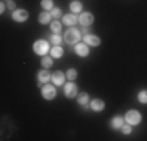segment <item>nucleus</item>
Here are the masks:
<instances>
[{"instance_id": "obj_1", "label": "nucleus", "mask_w": 147, "mask_h": 141, "mask_svg": "<svg viewBox=\"0 0 147 141\" xmlns=\"http://www.w3.org/2000/svg\"><path fill=\"white\" fill-rule=\"evenodd\" d=\"M80 39V31L75 30V28H69V30H66L64 33V41L67 42V44H77Z\"/></svg>"}, {"instance_id": "obj_2", "label": "nucleus", "mask_w": 147, "mask_h": 141, "mask_svg": "<svg viewBox=\"0 0 147 141\" xmlns=\"http://www.w3.org/2000/svg\"><path fill=\"white\" fill-rule=\"evenodd\" d=\"M33 50L36 52L38 55H45L47 54V50H49V42L47 41H36L33 44Z\"/></svg>"}, {"instance_id": "obj_3", "label": "nucleus", "mask_w": 147, "mask_h": 141, "mask_svg": "<svg viewBox=\"0 0 147 141\" xmlns=\"http://www.w3.org/2000/svg\"><path fill=\"white\" fill-rule=\"evenodd\" d=\"M127 122L130 125H136V124H139L141 122V115H139V111H136V110H131V111H128L127 113Z\"/></svg>"}, {"instance_id": "obj_4", "label": "nucleus", "mask_w": 147, "mask_h": 141, "mask_svg": "<svg viewBox=\"0 0 147 141\" xmlns=\"http://www.w3.org/2000/svg\"><path fill=\"white\" fill-rule=\"evenodd\" d=\"M78 20H80V24H82L83 27H89L91 24L94 22V16L91 13H82L80 17H78Z\"/></svg>"}, {"instance_id": "obj_5", "label": "nucleus", "mask_w": 147, "mask_h": 141, "mask_svg": "<svg viewBox=\"0 0 147 141\" xmlns=\"http://www.w3.org/2000/svg\"><path fill=\"white\" fill-rule=\"evenodd\" d=\"M13 19H14L16 22H24V20L28 19V13H27L25 9H16V11L13 13Z\"/></svg>"}, {"instance_id": "obj_6", "label": "nucleus", "mask_w": 147, "mask_h": 141, "mask_svg": "<svg viewBox=\"0 0 147 141\" xmlns=\"http://www.w3.org/2000/svg\"><path fill=\"white\" fill-rule=\"evenodd\" d=\"M42 96L47 99V100L53 99L55 96H57V93H55V88H53V86H50V85H45V86L42 88Z\"/></svg>"}, {"instance_id": "obj_7", "label": "nucleus", "mask_w": 147, "mask_h": 141, "mask_svg": "<svg viewBox=\"0 0 147 141\" xmlns=\"http://www.w3.org/2000/svg\"><path fill=\"white\" fill-rule=\"evenodd\" d=\"M75 52H77V55H80V56H86L89 54L88 44H85V42H78V44L75 45Z\"/></svg>"}, {"instance_id": "obj_8", "label": "nucleus", "mask_w": 147, "mask_h": 141, "mask_svg": "<svg viewBox=\"0 0 147 141\" xmlns=\"http://www.w3.org/2000/svg\"><path fill=\"white\" fill-rule=\"evenodd\" d=\"M64 94L67 97H75L77 96V86L74 83H67L64 86Z\"/></svg>"}, {"instance_id": "obj_9", "label": "nucleus", "mask_w": 147, "mask_h": 141, "mask_svg": "<svg viewBox=\"0 0 147 141\" xmlns=\"http://www.w3.org/2000/svg\"><path fill=\"white\" fill-rule=\"evenodd\" d=\"M85 42L88 45H94V47H96V45L100 44V39L97 36H94V35H86V36H85Z\"/></svg>"}, {"instance_id": "obj_10", "label": "nucleus", "mask_w": 147, "mask_h": 141, "mask_svg": "<svg viewBox=\"0 0 147 141\" xmlns=\"http://www.w3.org/2000/svg\"><path fill=\"white\" fill-rule=\"evenodd\" d=\"M64 77H66L64 74L58 70V72H55L53 75H52V80H53L55 85H63V83H64Z\"/></svg>"}, {"instance_id": "obj_11", "label": "nucleus", "mask_w": 147, "mask_h": 141, "mask_svg": "<svg viewBox=\"0 0 147 141\" xmlns=\"http://www.w3.org/2000/svg\"><path fill=\"white\" fill-rule=\"evenodd\" d=\"M91 108H92L94 111H102L103 108H105L103 100H100V99H96V100H92V104H91Z\"/></svg>"}, {"instance_id": "obj_12", "label": "nucleus", "mask_w": 147, "mask_h": 141, "mask_svg": "<svg viewBox=\"0 0 147 141\" xmlns=\"http://www.w3.org/2000/svg\"><path fill=\"white\" fill-rule=\"evenodd\" d=\"M77 20H78V19H77L74 14H66V16L63 17V22H64V25H75Z\"/></svg>"}, {"instance_id": "obj_13", "label": "nucleus", "mask_w": 147, "mask_h": 141, "mask_svg": "<svg viewBox=\"0 0 147 141\" xmlns=\"http://www.w3.org/2000/svg\"><path fill=\"white\" fill-rule=\"evenodd\" d=\"M111 125H113V129H122L124 119H122L121 116H116V118H113V121H111Z\"/></svg>"}, {"instance_id": "obj_14", "label": "nucleus", "mask_w": 147, "mask_h": 141, "mask_svg": "<svg viewBox=\"0 0 147 141\" xmlns=\"http://www.w3.org/2000/svg\"><path fill=\"white\" fill-rule=\"evenodd\" d=\"M50 74L47 72V70H39V74H38V80H39V82H49V79H50Z\"/></svg>"}, {"instance_id": "obj_15", "label": "nucleus", "mask_w": 147, "mask_h": 141, "mask_svg": "<svg viewBox=\"0 0 147 141\" xmlns=\"http://www.w3.org/2000/svg\"><path fill=\"white\" fill-rule=\"evenodd\" d=\"M82 8H83V6H82V3H80V2H72L71 3V11L72 13H80V11H82Z\"/></svg>"}, {"instance_id": "obj_16", "label": "nucleus", "mask_w": 147, "mask_h": 141, "mask_svg": "<svg viewBox=\"0 0 147 141\" xmlns=\"http://www.w3.org/2000/svg\"><path fill=\"white\" fill-rule=\"evenodd\" d=\"M50 16L52 14H49V13H41L39 14V22L41 24H49L50 22Z\"/></svg>"}, {"instance_id": "obj_17", "label": "nucleus", "mask_w": 147, "mask_h": 141, "mask_svg": "<svg viewBox=\"0 0 147 141\" xmlns=\"http://www.w3.org/2000/svg\"><path fill=\"white\" fill-rule=\"evenodd\" d=\"M50 52H52V56H55V58H59V56L63 55V49L59 47V45H55Z\"/></svg>"}, {"instance_id": "obj_18", "label": "nucleus", "mask_w": 147, "mask_h": 141, "mask_svg": "<svg viewBox=\"0 0 147 141\" xmlns=\"http://www.w3.org/2000/svg\"><path fill=\"white\" fill-rule=\"evenodd\" d=\"M41 5H42V8L44 9H53V2H52V0H42V3H41Z\"/></svg>"}, {"instance_id": "obj_19", "label": "nucleus", "mask_w": 147, "mask_h": 141, "mask_svg": "<svg viewBox=\"0 0 147 141\" xmlns=\"http://www.w3.org/2000/svg\"><path fill=\"white\" fill-rule=\"evenodd\" d=\"M86 102H88V94L86 93L78 94V104L80 105H86Z\"/></svg>"}, {"instance_id": "obj_20", "label": "nucleus", "mask_w": 147, "mask_h": 141, "mask_svg": "<svg viewBox=\"0 0 147 141\" xmlns=\"http://www.w3.org/2000/svg\"><path fill=\"white\" fill-rule=\"evenodd\" d=\"M50 28H52V31H53V33H59V30H61V25H59L58 20H55V22H52Z\"/></svg>"}, {"instance_id": "obj_21", "label": "nucleus", "mask_w": 147, "mask_h": 141, "mask_svg": "<svg viewBox=\"0 0 147 141\" xmlns=\"http://www.w3.org/2000/svg\"><path fill=\"white\" fill-rule=\"evenodd\" d=\"M138 100L142 102V104H147V91H141L138 94Z\"/></svg>"}, {"instance_id": "obj_22", "label": "nucleus", "mask_w": 147, "mask_h": 141, "mask_svg": "<svg viewBox=\"0 0 147 141\" xmlns=\"http://www.w3.org/2000/svg\"><path fill=\"white\" fill-rule=\"evenodd\" d=\"M42 66H44V68H50V66H52V58L44 56V58H42Z\"/></svg>"}, {"instance_id": "obj_23", "label": "nucleus", "mask_w": 147, "mask_h": 141, "mask_svg": "<svg viewBox=\"0 0 147 141\" xmlns=\"http://www.w3.org/2000/svg\"><path fill=\"white\" fill-rule=\"evenodd\" d=\"M66 77H67V79H71V80H74L77 77V70L75 69H69L67 74H66Z\"/></svg>"}, {"instance_id": "obj_24", "label": "nucleus", "mask_w": 147, "mask_h": 141, "mask_svg": "<svg viewBox=\"0 0 147 141\" xmlns=\"http://www.w3.org/2000/svg\"><path fill=\"white\" fill-rule=\"evenodd\" d=\"M52 16H53V17H59V16H61V9H59V8H53V9H52Z\"/></svg>"}, {"instance_id": "obj_25", "label": "nucleus", "mask_w": 147, "mask_h": 141, "mask_svg": "<svg viewBox=\"0 0 147 141\" xmlns=\"http://www.w3.org/2000/svg\"><path fill=\"white\" fill-rule=\"evenodd\" d=\"M59 41H61V38L58 36V35H55V36H52V42H53V44H59Z\"/></svg>"}, {"instance_id": "obj_26", "label": "nucleus", "mask_w": 147, "mask_h": 141, "mask_svg": "<svg viewBox=\"0 0 147 141\" xmlns=\"http://www.w3.org/2000/svg\"><path fill=\"white\" fill-rule=\"evenodd\" d=\"M122 132L127 133V135H128V133L131 132V127H130V125H122Z\"/></svg>"}, {"instance_id": "obj_27", "label": "nucleus", "mask_w": 147, "mask_h": 141, "mask_svg": "<svg viewBox=\"0 0 147 141\" xmlns=\"http://www.w3.org/2000/svg\"><path fill=\"white\" fill-rule=\"evenodd\" d=\"M8 6H9V8H11V9H14V8H16L14 2H8Z\"/></svg>"}]
</instances>
